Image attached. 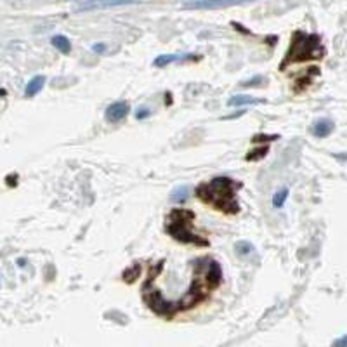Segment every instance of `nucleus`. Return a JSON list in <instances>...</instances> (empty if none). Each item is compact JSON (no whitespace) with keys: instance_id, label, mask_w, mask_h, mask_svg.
I'll use <instances>...</instances> for the list:
<instances>
[{"instance_id":"f3484780","label":"nucleus","mask_w":347,"mask_h":347,"mask_svg":"<svg viewBox=\"0 0 347 347\" xmlns=\"http://www.w3.org/2000/svg\"><path fill=\"white\" fill-rule=\"evenodd\" d=\"M92 51H94V52H99V54H101V52L106 51V45H104V43H96V45L92 47Z\"/></svg>"},{"instance_id":"f8f14e48","label":"nucleus","mask_w":347,"mask_h":347,"mask_svg":"<svg viewBox=\"0 0 347 347\" xmlns=\"http://www.w3.org/2000/svg\"><path fill=\"white\" fill-rule=\"evenodd\" d=\"M188 198H190V188L188 186H177L170 195V201L172 203H184Z\"/></svg>"},{"instance_id":"0eeeda50","label":"nucleus","mask_w":347,"mask_h":347,"mask_svg":"<svg viewBox=\"0 0 347 347\" xmlns=\"http://www.w3.org/2000/svg\"><path fill=\"white\" fill-rule=\"evenodd\" d=\"M333 127L335 125H333L332 120H328V118H319V120H316L313 125L314 137H319V139L328 137V135L333 132Z\"/></svg>"},{"instance_id":"ddd939ff","label":"nucleus","mask_w":347,"mask_h":347,"mask_svg":"<svg viewBox=\"0 0 347 347\" xmlns=\"http://www.w3.org/2000/svg\"><path fill=\"white\" fill-rule=\"evenodd\" d=\"M235 250H236V253H238L240 257H248L250 253H253V250H256V247H253L250 241H245V240H241L238 241V243L235 245Z\"/></svg>"},{"instance_id":"f257e3e1","label":"nucleus","mask_w":347,"mask_h":347,"mask_svg":"<svg viewBox=\"0 0 347 347\" xmlns=\"http://www.w3.org/2000/svg\"><path fill=\"white\" fill-rule=\"evenodd\" d=\"M240 184H236L229 177H215L212 181L200 184L196 188V196L200 201L210 205L215 210H221L226 214H236L240 205L236 201V191Z\"/></svg>"},{"instance_id":"9b49d317","label":"nucleus","mask_w":347,"mask_h":347,"mask_svg":"<svg viewBox=\"0 0 347 347\" xmlns=\"http://www.w3.org/2000/svg\"><path fill=\"white\" fill-rule=\"evenodd\" d=\"M51 43L61 54H70V52H72V42H70L64 35H54V37L51 38Z\"/></svg>"},{"instance_id":"1a4fd4ad","label":"nucleus","mask_w":347,"mask_h":347,"mask_svg":"<svg viewBox=\"0 0 347 347\" xmlns=\"http://www.w3.org/2000/svg\"><path fill=\"white\" fill-rule=\"evenodd\" d=\"M190 56H182V54H161L158 56V58L153 61V64H155L156 68H165L169 66V64L172 63H179V61H184L188 59Z\"/></svg>"},{"instance_id":"4468645a","label":"nucleus","mask_w":347,"mask_h":347,"mask_svg":"<svg viewBox=\"0 0 347 347\" xmlns=\"http://www.w3.org/2000/svg\"><path fill=\"white\" fill-rule=\"evenodd\" d=\"M288 198V188H281L273 195V205L274 209H281L285 205V201Z\"/></svg>"},{"instance_id":"20e7f679","label":"nucleus","mask_w":347,"mask_h":347,"mask_svg":"<svg viewBox=\"0 0 347 347\" xmlns=\"http://www.w3.org/2000/svg\"><path fill=\"white\" fill-rule=\"evenodd\" d=\"M247 2H256V0H193V2L184 4V9H191V11H215V9H226Z\"/></svg>"},{"instance_id":"dca6fc26","label":"nucleus","mask_w":347,"mask_h":347,"mask_svg":"<svg viewBox=\"0 0 347 347\" xmlns=\"http://www.w3.org/2000/svg\"><path fill=\"white\" fill-rule=\"evenodd\" d=\"M256 82H264V78H262V77H256V78H252V80L243 82L241 85H243V87H253V85H256Z\"/></svg>"},{"instance_id":"a211bd4d","label":"nucleus","mask_w":347,"mask_h":347,"mask_svg":"<svg viewBox=\"0 0 347 347\" xmlns=\"http://www.w3.org/2000/svg\"><path fill=\"white\" fill-rule=\"evenodd\" d=\"M333 344H335V345H347V337H342V339L335 340Z\"/></svg>"},{"instance_id":"f03ea898","label":"nucleus","mask_w":347,"mask_h":347,"mask_svg":"<svg viewBox=\"0 0 347 347\" xmlns=\"http://www.w3.org/2000/svg\"><path fill=\"white\" fill-rule=\"evenodd\" d=\"M323 45L321 40H319L318 35H306L297 32L293 35L292 43H290V49L285 56L283 63H281V68L285 64L290 63H300V61H307V59H318L323 56Z\"/></svg>"},{"instance_id":"6e6552de","label":"nucleus","mask_w":347,"mask_h":347,"mask_svg":"<svg viewBox=\"0 0 347 347\" xmlns=\"http://www.w3.org/2000/svg\"><path fill=\"white\" fill-rule=\"evenodd\" d=\"M45 80L47 78L43 77V75H37V77H33L32 80L26 83V89H25L26 98H33V96H37L38 92L43 89V85H45Z\"/></svg>"},{"instance_id":"9d476101","label":"nucleus","mask_w":347,"mask_h":347,"mask_svg":"<svg viewBox=\"0 0 347 347\" xmlns=\"http://www.w3.org/2000/svg\"><path fill=\"white\" fill-rule=\"evenodd\" d=\"M257 103H262V99L252 98V96H247V94H238L227 99V106H248V104H257Z\"/></svg>"},{"instance_id":"7ed1b4c3","label":"nucleus","mask_w":347,"mask_h":347,"mask_svg":"<svg viewBox=\"0 0 347 347\" xmlns=\"http://www.w3.org/2000/svg\"><path fill=\"white\" fill-rule=\"evenodd\" d=\"M191 221H193V214L188 210H174L170 214L169 221H167V233H169L172 238H175L181 243H190V245H198V247H205L209 245V241L201 236L195 235L191 229Z\"/></svg>"},{"instance_id":"39448f33","label":"nucleus","mask_w":347,"mask_h":347,"mask_svg":"<svg viewBox=\"0 0 347 347\" xmlns=\"http://www.w3.org/2000/svg\"><path fill=\"white\" fill-rule=\"evenodd\" d=\"M141 0H89L77 7V12H87V11H99V9H109V7H120V6H130V4H139Z\"/></svg>"},{"instance_id":"2eb2a0df","label":"nucleus","mask_w":347,"mask_h":347,"mask_svg":"<svg viewBox=\"0 0 347 347\" xmlns=\"http://www.w3.org/2000/svg\"><path fill=\"white\" fill-rule=\"evenodd\" d=\"M149 115H151V109L146 106H141L137 111H135V118H137V120H146Z\"/></svg>"},{"instance_id":"423d86ee","label":"nucleus","mask_w":347,"mask_h":347,"mask_svg":"<svg viewBox=\"0 0 347 347\" xmlns=\"http://www.w3.org/2000/svg\"><path fill=\"white\" fill-rule=\"evenodd\" d=\"M129 113H130L129 103H125V101H117V103H111L106 108V120L109 124H120L122 120H125Z\"/></svg>"}]
</instances>
